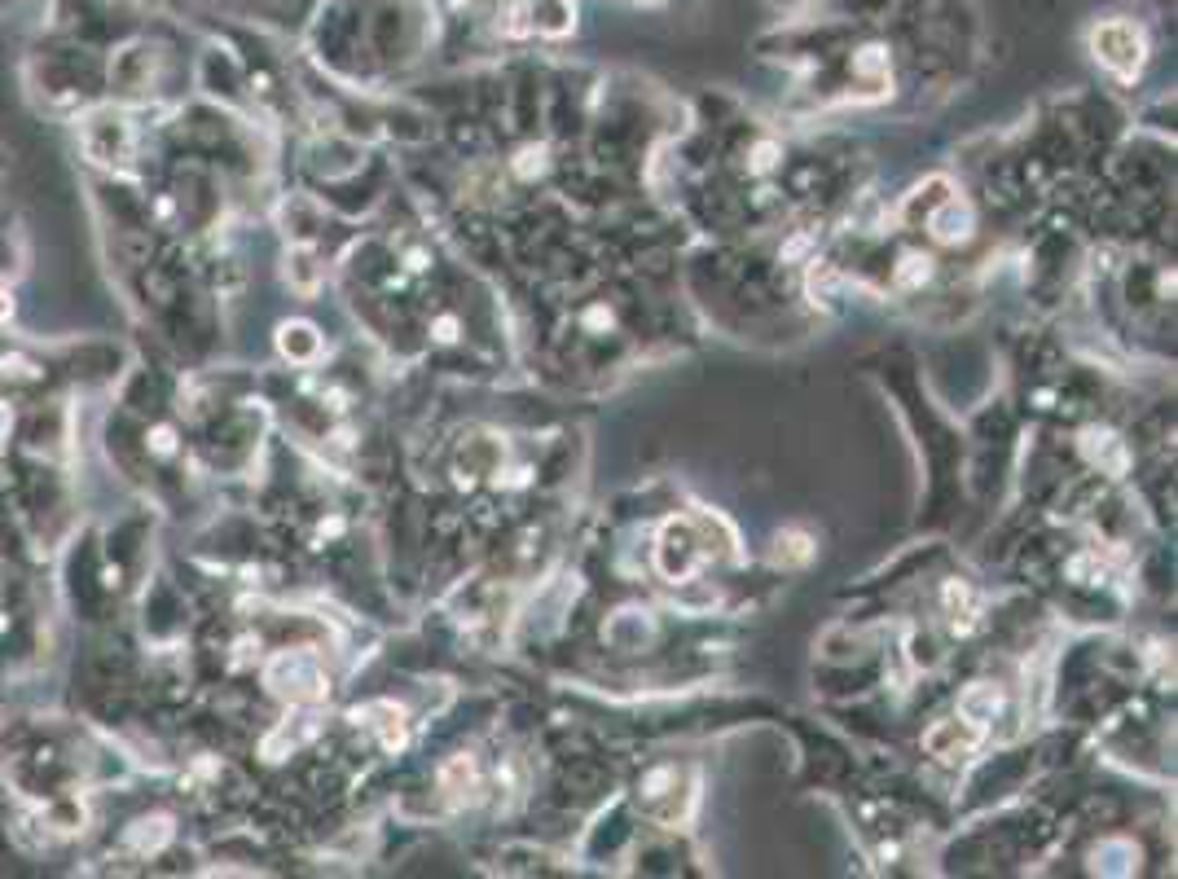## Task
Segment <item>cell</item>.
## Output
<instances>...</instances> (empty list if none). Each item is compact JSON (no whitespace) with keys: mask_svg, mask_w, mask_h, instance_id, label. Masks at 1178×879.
I'll return each mask as SVG.
<instances>
[{"mask_svg":"<svg viewBox=\"0 0 1178 879\" xmlns=\"http://www.w3.org/2000/svg\"><path fill=\"white\" fill-rule=\"evenodd\" d=\"M264 682H269V691L277 699H291V704H308V699L326 695V673H321V664L308 651L277 655L269 673H264Z\"/></svg>","mask_w":1178,"mask_h":879,"instance_id":"6da1fadb","label":"cell"},{"mask_svg":"<svg viewBox=\"0 0 1178 879\" xmlns=\"http://www.w3.org/2000/svg\"><path fill=\"white\" fill-rule=\"evenodd\" d=\"M1091 49L1117 80H1135L1143 62H1148V44H1143V31L1135 22H1104L1091 36Z\"/></svg>","mask_w":1178,"mask_h":879,"instance_id":"7a4b0ae2","label":"cell"},{"mask_svg":"<svg viewBox=\"0 0 1178 879\" xmlns=\"http://www.w3.org/2000/svg\"><path fill=\"white\" fill-rule=\"evenodd\" d=\"M699 559H704V545L695 537V524L691 519H669V524L660 528V545H655L660 572L669 576V581H686L699 567Z\"/></svg>","mask_w":1178,"mask_h":879,"instance_id":"3957f363","label":"cell"},{"mask_svg":"<svg viewBox=\"0 0 1178 879\" xmlns=\"http://www.w3.org/2000/svg\"><path fill=\"white\" fill-rule=\"evenodd\" d=\"M981 734L985 726H976L968 717H954V721H937L928 734H924V748L932 756H941V761H968V756L981 748Z\"/></svg>","mask_w":1178,"mask_h":879,"instance_id":"277c9868","label":"cell"},{"mask_svg":"<svg viewBox=\"0 0 1178 879\" xmlns=\"http://www.w3.org/2000/svg\"><path fill=\"white\" fill-rule=\"evenodd\" d=\"M972 203L968 198H959V194H950V198H941L937 207H932V216H928V229H932V238L937 242H946V247H959V242H968L972 238Z\"/></svg>","mask_w":1178,"mask_h":879,"instance_id":"5b68a950","label":"cell"},{"mask_svg":"<svg viewBox=\"0 0 1178 879\" xmlns=\"http://www.w3.org/2000/svg\"><path fill=\"white\" fill-rule=\"evenodd\" d=\"M1082 453H1086V462L1099 466L1104 475H1126V466H1130L1126 444H1121L1113 431H1104V427H1086L1082 431Z\"/></svg>","mask_w":1178,"mask_h":879,"instance_id":"8992f818","label":"cell"},{"mask_svg":"<svg viewBox=\"0 0 1178 879\" xmlns=\"http://www.w3.org/2000/svg\"><path fill=\"white\" fill-rule=\"evenodd\" d=\"M317 726H321L317 712H295V717H286L282 726H277L269 739H264V756H269V761H282L286 752L304 748V743L317 734Z\"/></svg>","mask_w":1178,"mask_h":879,"instance_id":"52a82bcc","label":"cell"},{"mask_svg":"<svg viewBox=\"0 0 1178 879\" xmlns=\"http://www.w3.org/2000/svg\"><path fill=\"white\" fill-rule=\"evenodd\" d=\"M357 721H365L374 734H379V743L387 752H400L405 748V739H409V730H405V708H396V704H365L361 712H357Z\"/></svg>","mask_w":1178,"mask_h":879,"instance_id":"ba28073f","label":"cell"},{"mask_svg":"<svg viewBox=\"0 0 1178 879\" xmlns=\"http://www.w3.org/2000/svg\"><path fill=\"white\" fill-rule=\"evenodd\" d=\"M998 708H1003V691H998L994 682H972L968 691L959 695V717L976 721V726H989V721L998 717Z\"/></svg>","mask_w":1178,"mask_h":879,"instance_id":"9c48e42d","label":"cell"},{"mask_svg":"<svg viewBox=\"0 0 1178 879\" xmlns=\"http://www.w3.org/2000/svg\"><path fill=\"white\" fill-rule=\"evenodd\" d=\"M440 787L449 792V800H471L480 792V770H475L471 756H449V761L440 765Z\"/></svg>","mask_w":1178,"mask_h":879,"instance_id":"30bf717a","label":"cell"},{"mask_svg":"<svg viewBox=\"0 0 1178 879\" xmlns=\"http://www.w3.org/2000/svg\"><path fill=\"white\" fill-rule=\"evenodd\" d=\"M1139 862V849L1130 840H1104L1095 849V871L1099 875H1130Z\"/></svg>","mask_w":1178,"mask_h":879,"instance_id":"8fae6325","label":"cell"},{"mask_svg":"<svg viewBox=\"0 0 1178 879\" xmlns=\"http://www.w3.org/2000/svg\"><path fill=\"white\" fill-rule=\"evenodd\" d=\"M277 348L291 356V361H313L321 352V339L308 321H291V326H282V335H277Z\"/></svg>","mask_w":1178,"mask_h":879,"instance_id":"7c38bea8","label":"cell"},{"mask_svg":"<svg viewBox=\"0 0 1178 879\" xmlns=\"http://www.w3.org/2000/svg\"><path fill=\"white\" fill-rule=\"evenodd\" d=\"M809 559H814V537H809V532H779V541H774V563L805 567Z\"/></svg>","mask_w":1178,"mask_h":879,"instance_id":"4fadbf2b","label":"cell"},{"mask_svg":"<svg viewBox=\"0 0 1178 879\" xmlns=\"http://www.w3.org/2000/svg\"><path fill=\"white\" fill-rule=\"evenodd\" d=\"M805 291H809V299H814V304H831V299L840 295V273L831 269V264L814 260V269H809V282H805Z\"/></svg>","mask_w":1178,"mask_h":879,"instance_id":"5bb4252c","label":"cell"},{"mask_svg":"<svg viewBox=\"0 0 1178 879\" xmlns=\"http://www.w3.org/2000/svg\"><path fill=\"white\" fill-rule=\"evenodd\" d=\"M928 277H932V260H928V255H919V251L902 255V264H897V286L915 291V286H924Z\"/></svg>","mask_w":1178,"mask_h":879,"instance_id":"9a60e30c","label":"cell"},{"mask_svg":"<svg viewBox=\"0 0 1178 879\" xmlns=\"http://www.w3.org/2000/svg\"><path fill=\"white\" fill-rule=\"evenodd\" d=\"M168 836H172L168 818H146V822H137V831H132V844H137V849H159Z\"/></svg>","mask_w":1178,"mask_h":879,"instance_id":"2e32d148","label":"cell"},{"mask_svg":"<svg viewBox=\"0 0 1178 879\" xmlns=\"http://www.w3.org/2000/svg\"><path fill=\"white\" fill-rule=\"evenodd\" d=\"M295 282H299V291H313L317 286V264L308 251H295Z\"/></svg>","mask_w":1178,"mask_h":879,"instance_id":"e0dca14e","label":"cell"},{"mask_svg":"<svg viewBox=\"0 0 1178 879\" xmlns=\"http://www.w3.org/2000/svg\"><path fill=\"white\" fill-rule=\"evenodd\" d=\"M541 168H546V150H541V146H528L524 154H519V163H515L519 176H537Z\"/></svg>","mask_w":1178,"mask_h":879,"instance_id":"ac0fdd59","label":"cell"},{"mask_svg":"<svg viewBox=\"0 0 1178 879\" xmlns=\"http://www.w3.org/2000/svg\"><path fill=\"white\" fill-rule=\"evenodd\" d=\"M774 163H779V146H774V141H761V146L752 150V172H770Z\"/></svg>","mask_w":1178,"mask_h":879,"instance_id":"d6986e66","label":"cell"},{"mask_svg":"<svg viewBox=\"0 0 1178 879\" xmlns=\"http://www.w3.org/2000/svg\"><path fill=\"white\" fill-rule=\"evenodd\" d=\"M884 66V49H866L858 58V71H880Z\"/></svg>","mask_w":1178,"mask_h":879,"instance_id":"ffe728a7","label":"cell"},{"mask_svg":"<svg viewBox=\"0 0 1178 879\" xmlns=\"http://www.w3.org/2000/svg\"><path fill=\"white\" fill-rule=\"evenodd\" d=\"M453 335H458V321H453V317H444L440 326H436V339H444V343H449Z\"/></svg>","mask_w":1178,"mask_h":879,"instance_id":"44dd1931","label":"cell"}]
</instances>
